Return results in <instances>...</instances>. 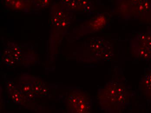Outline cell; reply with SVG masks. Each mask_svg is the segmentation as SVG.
I'll return each instance as SVG.
<instances>
[{
    "mask_svg": "<svg viewBox=\"0 0 151 113\" xmlns=\"http://www.w3.org/2000/svg\"><path fill=\"white\" fill-rule=\"evenodd\" d=\"M123 77L115 75L98 89L97 98L100 108L106 113L123 112L129 104L130 94Z\"/></svg>",
    "mask_w": 151,
    "mask_h": 113,
    "instance_id": "6da1fadb",
    "label": "cell"
},
{
    "mask_svg": "<svg viewBox=\"0 0 151 113\" xmlns=\"http://www.w3.org/2000/svg\"><path fill=\"white\" fill-rule=\"evenodd\" d=\"M132 56L138 59L148 60L151 59V31L139 33L130 41Z\"/></svg>",
    "mask_w": 151,
    "mask_h": 113,
    "instance_id": "7a4b0ae2",
    "label": "cell"
},
{
    "mask_svg": "<svg viewBox=\"0 0 151 113\" xmlns=\"http://www.w3.org/2000/svg\"><path fill=\"white\" fill-rule=\"evenodd\" d=\"M68 113H91L92 109V101L89 94L79 90L72 91L67 100Z\"/></svg>",
    "mask_w": 151,
    "mask_h": 113,
    "instance_id": "3957f363",
    "label": "cell"
},
{
    "mask_svg": "<svg viewBox=\"0 0 151 113\" xmlns=\"http://www.w3.org/2000/svg\"><path fill=\"white\" fill-rule=\"evenodd\" d=\"M93 61L109 60L114 55L113 45L103 38H93L90 44Z\"/></svg>",
    "mask_w": 151,
    "mask_h": 113,
    "instance_id": "277c9868",
    "label": "cell"
},
{
    "mask_svg": "<svg viewBox=\"0 0 151 113\" xmlns=\"http://www.w3.org/2000/svg\"><path fill=\"white\" fill-rule=\"evenodd\" d=\"M35 79V77H33L30 74H23L19 78L18 84L16 87L29 101H34L36 97L34 91Z\"/></svg>",
    "mask_w": 151,
    "mask_h": 113,
    "instance_id": "5b68a950",
    "label": "cell"
},
{
    "mask_svg": "<svg viewBox=\"0 0 151 113\" xmlns=\"http://www.w3.org/2000/svg\"><path fill=\"white\" fill-rule=\"evenodd\" d=\"M6 87L9 97L16 104L24 105L29 101L26 96L15 87L12 82L8 81L6 83Z\"/></svg>",
    "mask_w": 151,
    "mask_h": 113,
    "instance_id": "8992f818",
    "label": "cell"
},
{
    "mask_svg": "<svg viewBox=\"0 0 151 113\" xmlns=\"http://www.w3.org/2000/svg\"><path fill=\"white\" fill-rule=\"evenodd\" d=\"M139 88L145 98L151 101V71L145 73L142 78Z\"/></svg>",
    "mask_w": 151,
    "mask_h": 113,
    "instance_id": "52a82bcc",
    "label": "cell"
},
{
    "mask_svg": "<svg viewBox=\"0 0 151 113\" xmlns=\"http://www.w3.org/2000/svg\"><path fill=\"white\" fill-rule=\"evenodd\" d=\"M4 4L17 11H27L31 7L30 0H3Z\"/></svg>",
    "mask_w": 151,
    "mask_h": 113,
    "instance_id": "ba28073f",
    "label": "cell"
},
{
    "mask_svg": "<svg viewBox=\"0 0 151 113\" xmlns=\"http://www.w3.org/2000/svg\"><path fill=\"white\" fill-rule=\"evenodd\" d=\"M34 91L36 97H42L47 95L48 90L44 81L40 78L35 77Z\"/></svg>",
    "mask_w": 151,
    "mask_h": 113,
    "instance_id": "9c48e42d",
    "label": "cell"
},
{
    "mask_svg": "<svg viewBox=\"0 0 151 113\" xmlns=\"http://www.w3.org/2000/svg\"><path fill=\"white\" fill-rule=\"evenodd\" d=\"M138 5L139 12L141 13L148 12L151 10V3L149 0H143Z\"/></svg>",
    "mask_w": 151,
    "mask_h": 113,
    "instance_id": "30bf717a",
    "label": "cell"
},
{
    "mask_svg": "<svg viewBox=\"0 0 151 113\" xmlns=\"http://www.w3.org/2000/svg\"><path fill=\"white\" fill-rule=\"evenodd\" d=\"M32 1L35 7L41 8L47 6L49 4L50 0H32Z\"/></svg>",
    "mask_w": 151,
    "mask_h": 113,
    "instance_id": "8fae6325",
    "label": "cell"
},
{
    "mask_svg": "<svg viewBox=\"0 0 151 113\" xmlns=\"http://www.w3.org/2000/svg\"><path fill=\"white\" fill-rule=\"evenodd\" d=\"M132 4H134V5H138L140 3L139 0H131Z\"/></svg>",
    "mask_w": 151,
    "mask_h": 113,
    "instance_id": "7c38bea8",
    "label": "cell"
}]
</instances>
